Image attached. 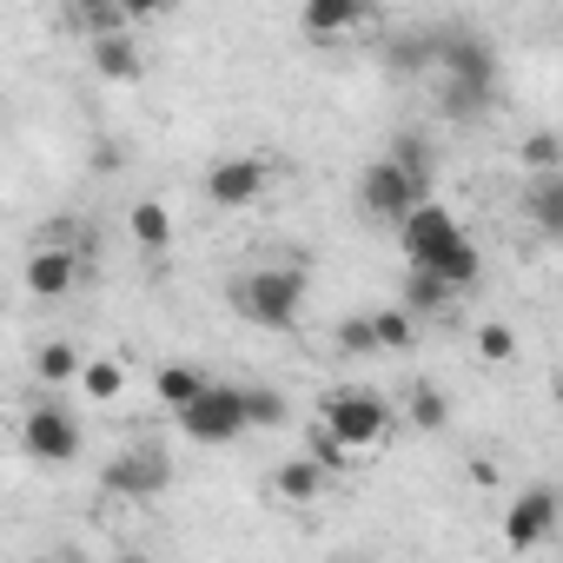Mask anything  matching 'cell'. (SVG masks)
<instances>
[{"mask_svg":"<svg viewBox=\"0 0 563 563\" xmlns=\"http://www.w3.org/2000/svg\"><path fill=\"white\" fill-rule=\"evenodd\" d=\"M100 477H107V490H113V497H159V490H166V477H173V464H166V451L140 444V451L113 457Z\"/></svg>","mask_w":563,"mask_h":563,"instance_id":"9","label":"cell"},{"mask_svg":"<svg viewBox=\"0 0 563 563\" xmlns=\"http://www.w3.org/2000/svg\"><path fill=\"white\" fill-rule=\"evenodd\" d=\"M93 67H100L107 80H140V47H133L126 34H113V41H93Z\"/></svg>","mask_w":563,"mask_h":563,"instance_id":"17","label":"cell"},{"mask_svg":"<svg viewBox=\"0 0 563 563\" xmlns=\"http://www.w3.org/2000/svg\"><path fill=\"white\" fill-rule=\"evenodd\" d=\"M126 232H133V245L166 252V245H173V212H166L159 199H133V206H126Z\"/></svg>","mask_w":563,"mask_h":563,"instance_id":"14","label":"cell"},{"mask_svg":"<svg viewBox=\"0 0 563 563\" xmlns=\"http://www.w3.org/2000/svg\"><path fill=\"white\" fill-rule=\"evenodd\" d=\"M21 438H27V451L41 464H74L80 457V418L60 411V405H34L27 424H21Z\"/></svg>","mask_w":563,"mask_h":563,"instance_id":"6","label":"cell"},{"mask_svg":"<svg viewBox=\"0 0 563 563\" xmlns=\"http://www.w3.org/2000/svg\"><path fill=\"white\" fill-rule=\"evenodd\" d=\"M556 530V490H523L504 510V550H537Z\"/></svg>","mask_w":563,"mask_h":563,"instance_id":"10","label":"cell"},{"mask_svg":"<svg viewBox=\"0 0 563 563\" xmlns=\"http://www.w3.org/2000/svg\"><path fill=\"white\" fill-rule=\"evenodd\" d=\"M34 372H41L47 385H67V378H80L87 365H80V352H74V345H60V339H54V345H41V358H34Z\"/></svg>","mask_w":563,"mask_h":563,"instance_id":"22","label":"cell"},{"mask_svg":"<svg viewBox=\"0 0 563 563\" xmlns=\"http://www.w3.org/2000/svg\"><path fill=\"white\" fill-rule=\"evenodd\" d=\"M206 391H212V378H206L199 365H159V405L186 411V405H199Z\"/></svg>","mask_w":563,"mask_h":563,"instance_id":"15","label":"cell"},{"mask_svg":"<svg viewBox=\"0 0 563 563\" xmlns=\"http://www.w3.org/2000/svg\"><path fill=\"white\" fill-rule=\"evenodd\" d=\"M358 199H365V212H372V219H385V225H405V219H411V212H418L431 192H424V186H418V179H411L398 159H372V166L358 173Z\"/></svg>","mask_w":563,"mask_h":563,"instance_id":"5","label":"cell"},{"mask_svg":"<svg viewBox=\"0 0 563 563\" xmlns=\"http://www.w3.org/2000/svg\"><path fill=\"white\" fill-rule=\"evenodd\" d=\"M398 239H405V252H411V265H431V258H444L457 239H464V225L451 219V206H438V199H424L405 225H398Z\"/></svg>","mask_w":563,"mask_h":563,"instance_id":"7","label":"cell"},{"mask_svg":"<svg viewBox=\"0 0 563 563\" xmlns=\"http://www.w3.org/2000/svg\"><path fill=\"white\" fill-rule=\"evenodd\" d=\"M232 306L252 325H265V332H292L299 312H306V272H292V265H258L252 278H239V286H232Z\"/></svg>","mask_w":563,"mask_h":563,"instance_id":"1","label":"cell"},{"mask_svg":"<svg viewBox=\"0 0 563 563\" xmlns=\"http://www.w3.org/2000/svg\"><path fill=\"white\" fill-rule=\"evenodd\" d=\"M517 153H523V166H530L537 179H556V173H563V133H530Z\"/></svg>","mask_w":563,"mask_h":563,"instance_id":"19","label":"cell"},{"mask_svg":"<svg viewBox=\"0 0 563 563\" xmlns=\"http://www.w3.org/2000/svg\"><path fill=\"white\" fill-rule=\"evenodd\" d=\"M438 67H444V113H477L497 87V54L484 41H444L438 47Z\"/></svg>","mask_w":563,"mask_h":563,"instance_id":"2","label":"cell"},{"mask_svg":"<svg viewBox=\"0 0 563 563\" xmlns=\"http://www.w3.org/2000/svg\"><path fill=\"white\" fill-rule=\"evenodd\" d=\"M120 563H146V556H120Z\"/></svg>","mask_w":563,"mask_h":563,"instance_id":"29","label":"cell"},{"mask_svg":"<svg viewBox=\"0 0 563 563\" xmlns=\"http://www.w3.org/2000/svg\"><path fill=\"white\" fill-rule=\"evenodd\" d=\"M477 358H490V365H510V358H517V339H510V325H477Z\"/></svg>","mask_w":563,"mask_h":563,"instance_id":"24","label":"cell"},{"mask_svg":"<svg viewBox=\"0 0 563 563\" xmlns=\"http://www.w3.org/2000/svg\"><path fill=\"white\" fill-rule=\"evenodd\" d=\"M245 398H252V424H265V431L286 424V398H278V391H245Z\"/></svg>","mask_w":563,"mask_h":563,"instance_id":"27","label":"cell"},{"mask_svg":"<svg viewBox=\"0 0 563 563\" xmlns=\"http://www.w3.org/2000/svg\"><path fill=\"white\" fill-rule=\"evenodd\" d=\"M372 14L365 8H352V0H312V8L299 14V27L312 34V41H339V34H358Z\"/></svg>","mask_w":563,"mask_h":563,"instance_id":"12","label":"cell"},{"mask_svg":"<svg viewBox=\"0 0 563 563\" xmlns=\"http://www.w3.org/2000/svg\"><path fill=\"white\" fill-rule=\"evenodd\" d=\"M523 212H530V225H543L550 239H563V173L556 179H537L523 192Z\"/></svg>","mask_w":563,"mask_h":563,"instance_id":"16","label":"cell"},{"mask_svg":"<svg viewBox=\"0 0 563 563\" xmlns=\"http://www.w3.org/2000/svg\"><path fill=\"white\" fill-rule=\"evenodd\" d=\"M265 179H272V166H265V159H252V153H239V159H212V173H206V192H212V206L239 212V206L265 199Z\"/></svg>","mask_w":563,"mask_h":563,"instance_id":"8","label":"cell"},{"mask_svg":"<svg viewBox=\"0 0 563 563\" xmlns=\"http://www.w3.org/2000/svg\"><path fill=\"white\" fill-rule=\"evenodd\" d=\"M120 378H126V372H120L113 358H93V365L80 372V385H87V398H100V405H107V398L120 391Z\"/></svg>","mask_w":563,"mask_h":563,"instance_id":"25","label":"cell"},{"mask_svg":"<svg viewBox=\"0 0 563 563\" xmlns=\"http://www.w3.org/2000/svg\"><path fill=\"white\" fill-rule=\"evenodd\" d=\"M319 424H325L345 451H372V444H385V431H391V405L372 398V391H332V398L319 405Z\"/></svg>","mask_w":563,"mask_h":563,"instance_id":"3","label":"cell"},{"mask_svg":"<svg viewBox=\"0 0 563 563\" xmlns=\"http://www.w3.org/2000/svg\"><path fill=\"white\" fill-rule=\"evenodd\" d=\"M74 278H80V252H67V245H41V252L27 258V292H34V299L74 292Z\"/></svg>","mask_w":563,"mask_h":563,"instance_id":"11","label":"cell"},{"mask_svg":"<svg viewBox=\"0 0 563 563\" xmlns=\"http://www.w3.org/2000/svg\"><path fill=\"white\" fill-rule=\"evenodd\" d=\"M325 477H332V471H325L319 457H292V464H278V471H272V490L286 497V504H319Z\"/></svg>","mask_w":563,"mask_h":563,"instance_id":"13","label":"cell"},{"mask_svg":"<svg viewBox=\"0 0 563 563\" xmlns=\"http://www.w3.org/2000/svg\"><path fill=\"white\" fill-rule=\"evenodd\" d=\"M405 411H411V424H418V431H444V424H451V398H444L438 385H411Z\"/></svg>","mask_w":563,"mask_h":563,"instance_id":"18","label":"cell"},{"mask_svg":"<svg viewBox=\"0 0 563 563\" xmlns=\"http://www.w3.org/2000/svg\"><path fill=\"white\" fill-rule=\"evenodd\" d=\"M444 299H451V286H438L431 272H411V278H405V312H411V319H418V312H438Z\"/></svg>","mask_w":563,"mask_h":563,"instance_id":"23","label":"cell"},{"mask_svg":"<svg viewBox=\"0 0 563 563\" xmlns=\"http://www.w3.org/2000/svg\"><path fill=\"white\" fill-rule=\"evenodd\" d=\"M339 352H345V358H365V352H378V319H372V312H352V319H339Z\"/></svg>","mask_w":563,"mask_h":563,"instance_id":"21","label":"cell"},{"mask_svg":"<svg viewBox=\"0 0 563 563\" xmlns=\"http://www.w3.org/2000/svg\"><path fill=\"white\" fill-rule=\"evenodd\" d=\"M391 159H398V166H405V173H411L424 192H431V153H424L418 140H398V146H391Z\"/></svg>","mask_w":563,"mask_h":563,"instance_id":"26","label":"cell"},{"mask_svg":"<svg viewBox=\"0 0 563 563\" xmlns=\"http://www.w3.org/2000/svg\"><path fill=\"white\" fill-rule=\"evenodd\" d=\"M372 319H378V352H411V345H418V319H411L405 306L372 312Z\"/></svg>","mask_w":563,"mask_h":563,"instance_id":"20","label":"cell"},{"mask_svg":"<svg viewBox=\"0 0 563 563\" xmlns=\"http://www.w3.org/2000/svg\"><path fill=\"white\" fill-rule=\"evenodd\" d=\"M179 431H186L192 444H232V438L252 431V398H245L239 385H212L199 405L179 411Z\"/></svg>","mask_w":563,"mask_h":563,"instance_id":"4","label":"cell"},{"mask_svg":"<svg viewBox=\"0 0 563 563\" xmlns=\"http://www.w3.org/2000/svg\"><path fill=\"white\" fill-rule=\"evenodd\" d=\"M312 457H319V464H325V471H339V464H345V457H352V451H345V444H339V438H332V431H325V424H319V431H312Z\"/></svg>","mask_w":563,"mask_h":563,"instance_id":"28","label":"cell"}]
</instances>
